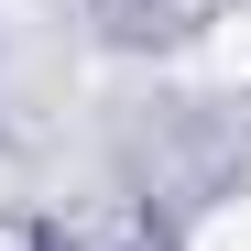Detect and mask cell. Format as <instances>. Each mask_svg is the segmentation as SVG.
Instances as JSON below:
<instances>
[{
	"instance_id": "6da1fadb",
	"label": "cell",
	"mask_w": 251,
	"mask_h": 251,
	"mask_svg": "<svg viewBox=\"0 0 251 251\" xmlns=\"http://www.w3.org/2000/svg\"><path fill=\"white\" fill-rule=\"evenodd\" d=\"M197 251H251V197L207 207V219H197Z\"/></svg>"
}]
</instances>
